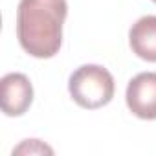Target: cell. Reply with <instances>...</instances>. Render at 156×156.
Here are the masks:
<instances>
[{"mask_svg":"<svg viewBox=\"0 0 156 156\" xmlns=\"http://www.w3.org/2000/svg\"><path fill=\"white\" fill-rule=\"evenodd\" d=\"M152 2H156V0H152Z\"/></svg>","mask_w":156,"mask_h":156,"instance_id":"obj_7","label":"cell"},{"mask_svg":"<svg viewBox=\"0 0 156 156\" xmlns=\"http://www.w3.org/2000/svg\"><path fill=\"white\" fill-rule=\"evenodd\" d=\"M2 87V112L9 118L22 116L33 101V87L24 73L11 72L0 81Z\"/></svg>","mask_w":156,"mask_h":156,"instance_id":"obj_4","label":"cell"},{"mask_svg":"<svg viewBox=\"0 0 156 156\" xmlns=\"http://www.w3.org/2000/svg\"><path fill=\"white\" fill-rule=\"evenodd\" d=\"M125 101L140 119H156V72H141L127 85Z\"/></svg>","mask_w":156,"mask_h":156,"instance_id":"obj_3","label":"cell"},{"mask_svg":"<svg viewBox=\"0 0 156 156\" xmlns=\"http://www.w3.org/2000/svg\"><path fill=\"white\" fill-rule=\"evenodd\" d=\"M26 151H28V152H35V151H37V152H48V154L53 152L50 147L42 145L39 140H24V143H22L20 147H17V149L13 151V154H15V152H26Z\"/></svg>","mask_w":156,"mask_h":156,"instance_id":"obj_6","label":"cell"},{"mask_svg":"<svg viewBox=\"0 0 156 156\" xmlns=\"http://www.w3.org/2000/svg\"><path fill=\"white\" fill-rule=\"evenodd\" d=\"M66 0H20L17 8V39L37 59H51L62 44Z\"/></svg>","mask_w":156,"mask_h":156,"instance_id":"obj_1","label":"cell"},{"mask_svg":"<svg viewBox=\"0 0 156 156\" xmlns=\"http://www.w3.org/2000/svg\"><path fill=\"white\" fill-rule=\"evenodd\" d=\"M129 44L140 59L156 62V15H145L132 24Z\"/></svg>","mask_w":156,"mask_h":156,"instance_id":"obj_5","label":"cell"},{"mask_svg":"<svg viewBox=\"0 0 156 156\" xmlns=\"http://www.w3.org/2000/svg\"><path fill=\"white\" fill-rule=\"evenodd\" d=\"M114 77L112 73L99 64H83L79 66L68 81V92L72 99L88 110L101 108L108 105L114 98Z\"/></svg>","mask_w":156,"mask_h":156,"instance_id":"obj_2","label":"cell"}]
</instances>
